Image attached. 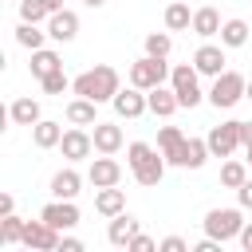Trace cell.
Here are the masks:
<instances>
[{
	"instance_id": "obj_3",
	"label": "cell",
	"mask_w": 252,
	"mask_h": 252,
	"mask_svg": "<svg viewBox=\"0 0 252 252\" xmlns=\"http://www.w3.org/2000/svg\"><path fill=\"white\" fill-rule=\"evenodd\" d=\"M240 98H248V79L240 75V71H220L217 79H213V87H209V102L217 106V110H232Z\"/></svg>"
},
{
	"instance_id": "obj_29",
	"label": "cell",
	"mask_w": 252,
	"mask_h": 252,
	"mask_svg": "<svg viewBox=\"0 0 252 252\" xmlns=\"http://www.w3.org/2000/svg\"><path fill=\"white\" fill-rule=\"evenodd\" d=\"M43 39H51L47 32H39V24H28V20H20V28H16V43L20 47H28V51H39L43 47Z\"/></svg>"
},
{
	"instance_id": "obj_14",
	"label": "cell",
	"mask_w": 252,
	"mask_h": 252,
	"mask_svg": "<svg viewBox=\"0 0 252 252\" xmlns=\"http://www.w3.org/2000/svg\"><path fill=\"white\" fill-rule=\"evenodd\" d=\"M138 232H142V220H138V217H130L126 209H122L118 217H110V224H106V240H110L114 248H126Z\"/></svg>"
},
{
	"instance_id": "obj_8",
	"label": "cell",
	"mask_w": 252,
	"mask_h": 252,
	"mask_svg": "<svg viewBox=\"0 0 252 252\" xmlns=\"http://www.w3.org/2000/svg\"><path fill=\"white\" fill-rule=\"evenodd\" d=\"M205 142H209V154H213V158H232L236 146H244V138H240V122L232 118V122L213 126V130L205 134Z\"/></svg>"
},
{
	"instance_id": "obj_6",
	"label": "cell",
	"mask_w": 252,
	"mask_h": 252,
	"mask_svg": "<svg viewBox=\"0 0 252 252\" xmlns=\"http://www.w3.org/2000/svg\"><path fill=\"white\" fill-rule=\"evenodd\" d=\"M197 79H201V71H197L193 63H177V67L169 71V87L177 91V102H181V106H189V110H193V106L205 98Z\"/></svg>"
},
{
	"instance_id": "obj_41",
	"label": "cell",
	"mask_w": 252,
	"mask_h": 252,
	"mask_svg": "<svg viewBox=\"0 0 252 252\" xmlns=\"http://www.w3.org/2000/svg\"><path fill=\"white\" fill-rule=\"evenodd\" d=\"M16 209V201H12V193H0V217H8Z\"/></svg>"
},
{
	"instance_id": "obj_2",
	"label": "cell",
	"mask_w": 252,
	"mask_h": 252,
	"mask_svg": "<svg viewBox=\"0 0 252 252\" xmlns=\"http://www.w3.org/2000/svg\"><path fill=\"white\" fill-rule=\"evenodd\" d=\"M71 91L83 94V98H94V102H114V94L122 91V79L110 63H94L91 71L71 79Z\"/></svg>"
},
{
	"instance_id": "obj_45",
	"label": "cell",
	"mask_w": 252,
	"mask_h": 252,
	"mask_svg": "<svg viewBox=\"0 0 252 252\" xmlns=\"http://www.w3.org/2000/svg\"><path fill=\"white\" fill-rule=\"evenodd\" d=\"M244 150H248V165H252V146H244Z\"/></svg>"
},
{
	"instance_id": "obj_24",
	"label": "cell",
	"mask_w": 252,
	"mask_h": 252,
	"mask_svg": "<svg viewBox=\"0 0 252 252\" xmlns=\"http://www.w3.org/2000/svg\"><path fill=\"white\" fill-rule=\"evenodd\" d=\"M32 142H35L39 150H59V142H63V126L51 122V118H39V122L32 126Z\"/></svg>"
},
{
	"instance_id": "obj_39",
	"label": "cell",
	"mask_w": 252,
	"mask_h": 252,
	"mask_svg": "<svg viewBox=\"0 0 252 252\" xmlns=\"http://www.w3.org/2000/svg\"><path fill=\"white\" fill-rule=\"evenodd\" d=\"M59 252H83V240L79 236H63L59 240Z\"/></svg>"
},
{
	"instance_id": "obj_43",
	"label": "cell",
	"mask_w": 252,
	"mask_h": 252,
	"mask_svg": "<svg viewBox=\"0 0 252 252\" xmlns=\"http://www.w3.org/2000/svg\"><path fill=\"white\" fill-rule=\"evenodd\" d=\"M43 4H47V12H59L63 8V0H43Z\"/></svg>"
},
{
	"instance_id": "obj_46",
	"label": "cell",
	"mask_w": 252,
	"mask_h": 252,
	"mask_svg": "<svg viewBox=\"0 0 252 252\" xmlns=\"http://www.w3.org/2000/svg\"><path fill=\"white\" fill-rule=\"evenodd\" d=\"M248 98H252V79H248Z\"/></svg>"
},
{
	"instance_id": "obj_11",
	"label": "cell",
	"mask_w": 252,
	"mask_h": 252,
	"mask_svg": "<svg viewBox=\"0 0 252 252\" xmlns=\"http://www.w3.org/2000/svg\"><path fill=\"white\" fill-rule=\"evenodd\" d=\"M87 181L94 189H106V185H118L122 181V165L114 161V154H98L91 158V169H87Z\"/></svg>"
},
{
	"instance_id": "obj_4",
	"label": "cell",
	"mask_w": 252,
	"mask_h": 252,
	"mask_svg": "<svg viewBox=\"0 0 252 252\" xmlns=\"http://www.w3.org/2000/svg\"><path fill=\"white\" fill-rule=\"evenodd\" d=\"M169 63L165 59H158V55H142V59H134L130 63V87H138V91H154V87H161V83H169Z\"/></svg>"
},
{
	"instance_id": "obj_40",
	"label": "cell",
	"mask_w": 252,
	"mask_h": 252,
	"mask_svg": "<svg viewBox=\"0 0 252 252\" xmlns=\"http://www.w3.org/2000/svg\"><path fill=\"white\" fill-rule=\"evenodd\" d=\"M236 240H240V248H244V252H252V220H244V228H240V236H236Z\"/></svg>"
},
{
	"instance_id": "obj_19",
	"label": "cell",
	"mask_w": 252,
	"mask_h": 252,
	"mask_svg": "<svg viewBox=\"0 0 252 252\" xmlns=\"http://www.w3.org/2000/svg\"><path fill=\"white\" fill-rule=\"evenodd\" d=\"M146 98H150V114H158V118H169V114H177L181 110V102H177V91L173 87H154V91H146Z\"/></svg>"
},
{
	"instance_id": "obj_38",
	"label": "cell",
	"mask_w": 252,
	"mask_h": 252,
	"mask_svg": "<svg viewBox=\"0 0 252 252\" xmlns=\"http://www.w3.org/2000/svg\"><path fill=\"white\" fill-rule=\"evenodd\" d=\"M193 252H220V240L205 232V240H197V244H193Z\"/></svg>"
},
{
	"instance_id": "obj_17",
	"label": "cell",
	"mask_w": 252,
	"mask_h": 252,
	"mask_svg": "<svg viewBox=\"0 0 252 252\" xmlns=\"http://www.w3.org/2000/svg\"><path fill=\"white\" fill-rule=\"evenodd\" d=\"M91 138H94V150H98V154H118V150H122V142H126L118 122H94Z\"/></svg>"
},
{
	"instance_id": "obj_42",
	"label": "cell",
	"mask_w": 252,
	"mask_h": 252,
	"mask_svg": "<svg viewBox=\"0 0 252 252\" xmlns=\"http://www.w3.org/2000/svg\"><path fill=\"white\" fill-rule=\"evenodd\" d=\"M240 138H244V146H252V122H240Z\"/></svg>"
},
{
	"instance_id": "obj_20",
	"label": "cell",
	"mask_w": 252,
	"mask_h": 252,
	"mask_svg": "<svg viewBox=\"0 0 252 252\" xmlns=\"http://www.w3.org/2000/svg\"><path fill=\"white\" fill-rule=\"evenodd\" d=\"M63 114H67V122H71V126H94V122H98V102H94V98L75 94V98L67 102V110H63Z\"/></svg>"
},
{
	"instance_id": "obj_27",
	"label": "cell",
	"mask_w": 252,
	"mask_h": 252,
	"mask_svg": "<svg viewBox=\"0 0 252 252\" xmlns=\"http://www.w3.org/2000/svg\"><path fill=\"white\" fill-rule=\"evenodd\" d=\"M220 43H224V47H244V43H248V20H240V16L224 20V24H220Z\"/></svg>"
},
{
	"instance_id": "obj_1",
	"label": "cell",
	"mask_w": 252,
	"mask_h": 252,
	"mask_svg": "<svg viewBox=\"0 0 252 252\" xmlns=\"http://www.w3.org/2000/svg\"><path fill=\"white\" fill-rule=\"evenodd\" d=\"M126 165H130V173H134L138 185L154 189V185H161L169 161H165V154H161L158 146H150V142H130V146H126Z\"/></svg>"
},
{
	"instance_id": "obj_33",
	"label": "cell",
	"mask_w": 252,
	"mask_h": 252,
	"mask_svg": "<svg viewBox=\"0 0 252 252\" xmlns=\"http://www.w3.org/2000/svg\"><path fill=\"white\" fill-rule=\"evenodd\" d=\"M47 4L43 0H20V20H28V24H47Z\"/></svg>"
},
{
	"instance_id": "obj_44",
	"label": "cell",
	"mask_w": 252,
	"mask_h": 252,
	"mask_svg": "<svg viewBox=\"0 0 252 252\" xmlns=\"http://www.w3.org/2000/svg\"><path fill=\"white\" fill-rule=\"evenodd\" d=\"M83 4H87V8H102L106 0H83Z\"/></svg>"
},
{
	"instance_id": "obj_5",
	"label": "cell",
	"mask_w": 252,
	"mask_h": 252,
	"mask_svg": "<svg viewBox=\"0 0 252 252\" xmlns=\"http://www.w3.org/2000/svg\"><path fill=\"white\" fill-rule=\"evenodd\" d=\"M240 228H244V209H240V205H236V209H209V213H205V232L217 236L220 244H224V240H236Z\"/></svg>"
},
{
	"instance_id": "obj_30",
	"label": "cell",
	"mask_w": 252,
	"mask_h": 252,
	"mask_svg": "<svg viewBox=\"0 0 252 252\" xmlns=\"http://www.w3.org/2000/svg\"><path fill=\"white\" fill-rule=\"evenodd\" d=\"M244 181H248V161L228 158V161L220 165V185H224V189H240Z\"/></svg>"
},
{
	"instance_id": "obj_16",
	"label": "cell",
	"mask_w": 252,
	"mask_h": 252,
	"mask_svg": "<svg viewBox=\"0 0 252 252\" xmlns=\"http://www.w3.org/2000/svg\"><path fill=\"white\" fill-rule=\"evenodd\" d=\"M51 197H59V201H75L79 197V189H83V173L75 169V165H67V169H59V173H51Z\"/></svg>"
},
{
	"instance_id": "obj_7",
	"label": "cell",
	"mask_w": 252,
	"mask_h": 252,
	"mask_svg": "<svg viewBox=\"0 0 252 252\" xmlns=\"http://www.w3.org/2000/svg\"><path fill=\"white\" fill-rule=\"evenodd\" d=\"M59 240H63V232L39 217V220H28L24 224V240L20 244L32 248V252H59Z\"/></svg>"
},
{
	"instance_id": "obj_32",
	"label": "cell",
	"mask_w": 252,
	"mask_h": 252,
	"mask_svg": "<svg viewBox=\"0 0 252 252\" xmlns=\"http://www.w3.org/2000/svg\"><path fill=\"white\" fill-rule=\"evenodd\" d=\"M169 51H173V39H169V32H150V35H146V55L169 59Z\"/></svg>"
},
{
	"instance_id": "obj_37",
	"label": "cell",
	"mask_w": 252,
	"mask_h": 252,
	"mask_svg": "<svg viewBox=\"0 0 252 252\" xmlns=\"http://www.w3.org/2000/svg\"><path fill=\"white\" fill-rule=\"evenodd\" d=\"M232 193H236V205H240V209H252V177H248L240 189H232Z\"/></svg>"
},
{
	"instance_id": "obj_36",
	"label": "cell",
	"mask_w": 252,
	"mask_h": 252,
	"mask_svg": "<svg viewBox=\"0 0 252 252\" xmlns=\"http://www.w3.org/2000/svg\"><path fill=\"white\" fill-rule=\"evenodd\" d=\"M158 248H161V252H189V244H185L181 236H165V240H158Z\"/></svg>"
},
{
	"instance_id": "obj_12",
	"label": "cell",
	"mask_w": 252,
	"mask_h": 252,
	"mask_svg": "<svg viewBox=\"0 0 252 252\" xmlns=\"http://www.w3.org/2000/svg\"><path fill=\"white\" fill-rule=\"evenodd\" d=\"M39 217H43L47 224H55L59 232H67V228L79 224V205H75V201H59V197H51V201L39 209Z\"/></svg>"
},
{
	"instance_id": "obj_9",
	"label": "cell",
	"mask_w": 252,
	"mask_h": 252,
	"mask_svg": "<svg viewBox=\"0 0 252 252\" xmlns=\"http://www.w3.org/2000/svg\"><path fill=\"white\" fill-rule=\"evenodd\" d=\"M59 150H63V158H67V161H87V158L94 154V138H91V130H87V126H71V130H63Z\"/></svg>"
},
{
	"instance_id": "obj_23",
	"label": "cell",
	"mask_w": 252,
	"mask_h": 252,
	"mask_svg": "<svg viewBox=\"0 0 252 252\" xmlns=\"http://www.w3.org/2000/svg\"><path fill=\"white\" fill-rule=\"evenodd\" d=\"M8 118H12L16 126H28V130H32V126L43 118V110H39V102H35V98H28V94H24V98H16V102L8 106Z\"/></svg>"
},
{
	"instance_id": "obj_25",
	"label": "cell",
	"mask_w": 252,
	"mask_h": 252,
	"mask_svg": "<svg viewBox=\"0 0 252 252\" xmlns=\"http://www.w3.org/2000/svg\"><path fill=\"white\" fill-rule=\"evenodd\" d=\"M165 28L169 32H189L193 28V12H189L185 0H169L165 4Z\"/></svg>"
},
{
	"instance_id": "obj_28",
	"label": "cell",
	"mask_w": 252,
	"mask_h": 252,
	"mask_svg": "<svg viewBox=\"0 0 252 252\" xmlns=\"http://www.w3.org/2000/svg\"><path fill=\"white\" fill-rule=\"evenodd\" d=\"M32 75L35 79H43V75H51V71H59L63 67V59H59V51H51V47H39V51H32Z\"/></svg>"
},
{
	"instance_id": "obj_18",
	"label": "cell",
	"mask_w": 252,
	"mask_h": 252,
	"mask_svg": "<svg viewBox=\"0 0 252 252\" xmlns=\"http://www.w3.org/2000/svg\"><path fill=\"white\" fill-rule=\"evenodd\" d=\"M213 154H209V142L205 138H185V146H181V154H177V169H201L205 161H209Z\"/></svg>"
},
{
	"instance_id": "obj_31",
	"label": "cell",
	"mask_w": 252,
	"mask_h": 252,
	"mask_svg": "<svg viewBox=\"0 0 252 252\" xmlns=\"http://www.w3.org/2000/svg\"><path fill=\"white\" fill-rule=\"evenodd\" d=\"M24 224H28V220H20L16 213L0 217V248H12V244H20V240H24Z\"/></svg>"
},
{
	"instance_id": "obj_15",
	"label": "cell",
	"mask_w": 252,
	"mask_h": 252,
	"mask_svg": "<svg viewBox=\"0 0 252 252\" xmlns=\"http://www.w3.org/2000/svg\"><path fill=\"white\" fill-rule=\"evenodd\" d=\"M47 35H51L55 43H71V39L79 35V16H75L71 8L51 12V16H47Z\"/></svg>"
},
{
	"instance_id": "obj_26",
	"label": "cell",
	"mask_w": 252,
	"mask_h": 252,
	"mask_svg": "<svg viewBox=\"0 0 252 252\" xmlns=\"http://www.w3.org/2000/svg\"><path fill=\"white\" fill-rule=\"evenodd\" d=\"M181 146H185V134H181L177 126H161V130H158V150L165 154V161H169V165L177 161Z\"/></svg>"
},
{
	"instance_id": "obj_34",
	"label": "cell",
	"mask_w": 252,
	"mask_h": 252,
	"mask_svg": "<svg viewBox=\"0 0 252 252\" xmlns=\"http://www.w3.org/2000/svg\"><path fill=\"white\" fill-rule=\"evenodd\" d=\"M39 87H43V94H63V91H71V79H67V75H63V67H59V71L43 75V79H39Z\"/></svg>"
},
{
	"instance_id": "obj_22",
	"label": "cell",
	"mask_w": 252,
	"mask_h": 252,
	"mask_svg": "<svg viewBox=\"0 0 252 252\" xmlns=\"http://www.w3.org/2000/svg\"><path fill=\"white\" fill-rule=\"evenodd\" d=\"M220 12L213 8V4H205V8H197L193 12V35H201V39H213V35H220Z\"/></svg>"
},
{
	"instance_id": "obj_13",
	"label": "cell",
	"mask_w": 252,
	"mask_h": 252,
	"mask_svg": "<svg viewBox=\"0 0 252 252\" xmlns=\"http://www.w3.org/2000/svg\"><path fill=\"white\" fill-rule=\"evenodd\" d=\"M114 114L118 118H142L146 110H150V98H146V91H138V87H126V91H118L114 94Z\"/></svg>"
},
{
	"instance_id": "obj_35",
	"label": "cell",
	"mask_w": 252,
	"mask_h": 252,
	"mask_svg": "<svg viewBox=\"0 0 252 252\" xmlns=\"http://www.w3.org/2000/svg\"><path fill=\"white\" fill-rule=\"evenodd\" d=\"M154 248H158V240H154V236H146V232H138V236L126 244V252H154Z\"/></svg>"
},
{
	"instance_id": "obj_21",
	"label": "cell",
	"mask_w": 252,
	"mask_h": 252,
	"mask_svg": "<svg viewBox=\"0 0 252 252\" xmlns=\"http://www.w3.org/2000/svg\"><path fill=\"white\" fill-rule=\"evenodd\" d=\"M122 209H126V193H122L118 185L94 189V213H98V217H106V220H110V217H118Z\"/></svg>"
},
{
	"instance_id": "obj_10",
	"label": "cell",
	"mask_w": 252,
	"mask_h": 252,
	"mask_svg": "<svg viewBox=\"0 0 252 252\" xmlns=\"http://www.w3.org/2000/svg\"><path fill=\"white\" fill-rule=\"evenodd\" d=\"M224 51H228L224 43H209V39H205V43H201V47L193 51V67H197L201 75L217 79V75L224 71V63H228V55H224Z\"/></svg>"
}]
</instances>
